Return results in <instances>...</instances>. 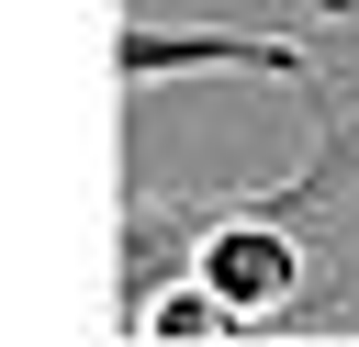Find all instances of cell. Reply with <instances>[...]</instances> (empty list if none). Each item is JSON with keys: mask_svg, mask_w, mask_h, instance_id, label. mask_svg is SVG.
Segmentation results:
<instances>
[{"mask_svg": "<svg viewBox=\"0 0 359 347\" xmlns=\"http://www.w3.org/2000/svg\"><path fill=\"white\" fill-rule=\"evenodd\" d=\"M112 67H123L135 90H157V78H202V67H236V78L314 90V34H168V22H123Z\"/></svg>", "mask_w": 359, "mask_h": 347, "instance_id": "1", "label": "cell"}, {"mask_svg": "<svg viewBox=\"0 0 359 347\" xmlns=\"http://www.w3.org/2000/svg\"><path fill=\"white\" fill-rule=\"evenodd\" d=\"M325 11H359V0H325Z\"/></svg>", "mask_w": 359, "mask_h": 347, "instance_id": "2", "label": "cell"}]
</instances>
